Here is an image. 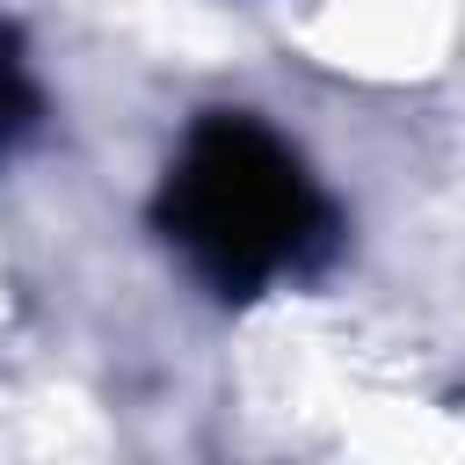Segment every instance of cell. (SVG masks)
<instances>
[{
  "mask_svg": "<svg viewBox=\"0 0 465 465\" xmlns=\"http://www.w3.org/2000/svg\"><path fill=\"white\" fill-rule=\"evenodd\" d=\"M174 240L218 283H262L320 240V196L298 160L247 116H218L189 138L167 189Z\"/></svg>",
  "mask_w": 465,
  "mask_h": 465,
  "instance_id": "obj_1",
  "label": "cell"
},
{
  "mask_svg": "<svg viewBox=\"0 0 465 465\" xmlns=\"http://www.w3.org/2000/svg\"><path fill=\"white\" fill-rule=\"evenodd\" d=\"M22 124V73H15V58H7V44H0V138Z\"/></svg>",
  "mask_w": 465,
  "mask_h": 465,
  "instance_id": "obj_2",
  "label": "cell"
}]
</instances>
